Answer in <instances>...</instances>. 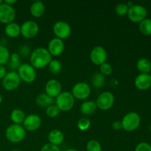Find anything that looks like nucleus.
I'll return each instance as SVG.
<instances>
[{
	"mask_svg": "<svg viewBox=\"0 0 151 151\" xmlns=\"http://www.w3.org/2000/svg\"><path fill=\"white\" fill-rule=\"evenodd\" d=\"M136 87L139 90H147L151 87V75L141 73L137 75L134 81Z\"/></svg>",
	"mask_w": 151,
	"mask_h": 151,
	"instance_id": "17",
	"label": "nucleus"
},
{
	"mask_svg": "<svg viewBox=\"0 0 151 151\" xmlns=\"http://www.w3.org/2000/svg\"><path fill=\"white\" fill-rule=\"evenodd\" d=\"M128 11V7L126 3H119L116 4L115 7V13L119 16H124L127 15Z\"/></svg>",
	"mask_w": 151,
	"mask_h": 151,
	"instance_id": "33",
	"label": "nucleus"
},
{
	"mask_svg": "<svg viewBox=\"0 0 151 151\" xmlns=\"http://www.w3.org/2000/svg\"><path fill=\"white\" fill-rule=\"evenodd\" d=\"M60 109L55 104H52L46 109V114L50 118H55L60 114Z\"/></svg>",
	"mask_w": 151,
	"mask_h": 151,
	"instance_id": "31",
	"label": "nucleus"
},
{
	"mask_svg": "<svg viewBox=\"0 0 151 151\" xmlns=\"http://www.w3.org/2000/svg\"><path fill=\"white\" fill-rule=\"evenodd\" d=\"M16 16V10L11 5L3 2L0 4V22L5 24L13 22Z\"/></svg>",
	"mask_w": 151,
	"mask_h": 151,
	"instance_id": "12",
	"label": "nucleus"
},
{
	"mask_svg": "<svg viewBox=\"0 0 151 151\" xmlns=\"http://www.w3.org/2000/svg\"><path fill=\"white\" fill-rule=\"evenodd\" d=\"M41 117L37 114H29L26 116L23 122V127L26 131H35L40 128L41 125Z\"/></svg>",
	"mask_w": 151,
	"mask_h": 151,
	"instance_id": "14",
	"label": "nucleus"
},
{
	"mask_svg": "<svg viewBox=\"0 0 151 151\" xmlns=\"http://www.w3.org/2000/svg\"><path fill=\"white\" fill-rule=\"evenodd\" d=\"M10 67L12 69H18L20 65L22 64L20 62V56L18 53H12L10 56Z\"/></svg>",
	"mask_w": 151,
	"mask_h": 151,
	"instance_id": "28",
	"label": "nucleus"
},
{
	"mask_svg": "<svg viewBox=\"0 0 151 151\" xmlns=\"http://www.w3.org/2000/svg\"><path fill=\"white\" fill-rule=\"evenodd\" d=\"M134 151H151V145L147 142H142L137 145Z\"/></svg>",
	"mask_w": 151,
	"mask_h": 151,
	"instance_id": "35",
	"label": "nucleus"
},
{
	"mask_svg": "<svg viewBox=\"0 0 151 151\" xmlns=\"http://www.w3.org/2000/svg\"><path fill=\"white\" fill-rule=\"evenodd\" d=\"M137 69L141 73L150 74L151 72V62L147 58H140L137 63Z\"/></svg>",
	"mask_w": 151,
	"mask_h": 151,
	"instance_id": "24",
	"label": "nucleus"
},
{
	"mask_svg": "<svg viewBox=\"0 0 151 151\" xmlns=\"http://www.w3.org/2000/svg\"><path fill=\"white\" fill-rule=\"evenodd\" d=\"M139 28L143 35L147 36L151 35V19L146 18L142 21L139 24Z\"/></svg>",
	"mask_w": 151,
	"mask_h": 151,
	"instance_id": "26",
	"label": "nucleus"
},
{
	"mask_svg": "<svg viewBox=\"0 0 151 151\" xmlns=\"http://www.w3.org/2000/svg\"><path fill=\"white\" fill-rule=\"evenodd\" d=\"M97 109V107L95 102L91 101V100L83 102L81 105V107H80V110H81V113L84 115H87V116L95 113Z\"/></svg>",
	"mask_w": 151,
	"mask_h": 151,
	"instance_id": "22",
	"label": "nucleus"
},
{
	"mask_svg": "<svg viewBox=\"0 0 151 151\" xmlns=\"http://www.w3.org/2000/svg\"><path fill=\"white\" fill-rule=\"evenodd\" d=\"M64 140V135L60 130L54 129L52 130L48 134L49 143L54 145L58 146L63 143Z\"/></svg>",
	"mask_w": 151,
	"mask_h": 151,
	"instance_id": "18",
	"label": "nucleus"
},
{
	"mask_svg": "<svg viewBox=\"0 0 151 151\" xmlns=\"http://www.w3.org/2000/svg\"><path fill=\"white\" fill-rule=\"evenodd\" d=\"M112 128L115 131H119L122 128V123H121L120 121H114V122L112 123L111 125Z\"/></svg>",
	"mask_w": 151,
	"mask_h": 151,
	"instance_id": "37",
	"label": "nucleus"
},
{
	"mask_svg": "<svg viewBox=\"0 0 151 151\" xmlns=\"http://www.w3.org/2000/svg\"><path fill=\"white\" fill-rule=\"evenodd\" d=\"M26 130L22 125L13 124L5 131V137L12 143H19L24 139L26 137Z\"/></svg>",
	"mask_w": 151,
	"mask_h": 151,
	"instance_id": "2",
	"label": "nucleus"
},
{
	"mask_svg": "<svg viewBox=\"0 0 151 151\" xmlns=\"http://www.w3.org/2000/svg\"><path fill=\"white\" fill-rule=\"evenodd\" d=\"M122 127L125 131L132 132L139 127L141 117L137 112H129L122 117L121 120Z\"/></svg>",
	"mask_w": 151,
	"mask_h": 151,
	"instance_id": "4",
	"label": "nucleus"
},
{
	"mask_svg": "<svg viewBox=\"0 0 151 151\" xmlns=\"http://www.w3.org/2000/svg\"><path fill=\"white\" fill-rule=\"evenodd\" d=\"M95 103L97 108L103 111H107L114 106V96L111 91H103L99 94Z\"/></svg>",
	"mask_w": 151,
	"mask_h": 151,
	"instance_id": "10",
	"label": "nucleus"
},
{
	"mask_svg": "<svg viewBox=\"0 0 151 151\" xmlns=\"http://www.w3.org/2000/svg\"><path fill=\"white\" fill-rule=\"evenodd\" d=\"M1 102H2V97H1V95L0 94V103H1Z\"/></svg>",
	"mask_w": 151,
	"mask_h": 151,
	"instance_id": "41",
	"label": "nucleus"
},
{
	"mask_svg": "<svg viewBox=\"0 0 151 151\" xmlns=\"http://www.w3.org/2000/svg\"><path fill=\"white\" fill-rule=\"evenodd\" d=\"M64 151H78L76 149H73V148H70V149H67V150H64Z\"/></svg>",
	"mask_w": 151,
	"mask_h": 151,
	"instance_id": "40",
	"label": "nucleus"
},
{
	"mask_svg": "<svg viewBox=\"0 0 151 151\" xmlns=\"http://www.w3.org/2000/svg\"><path fill=\"white\" fill-rule=\"evenodd\" d=\"M62 92V86L60 81L56 79H51L47 81L45 85V93L52 98L57 97Z\"/></svg>",
	"mask_w": 151,
	"mask_h": 151,
	"instance_id": "15",
	"label": "nucleus"
},
{
	"mask_svg": "<svg viewBox=\"0 0 151 151\" xmlns=\"http://www.w3.org/2000/svg\"><path fill=\"white\" fill-rule=\"evenodd\" d=\"M86 151H102V146L97 140L91 139L87 142Z\"/></svg>",
	"mask_w": 151,
	"mask_h": 151,
	"instance_id": "32",
	"label": "nucleus"
},
{
	"mask_svg": "<svg viewBox=\"0 0 151 151\" xmlns=\"http://www.w3.org/2000/svg\"><path fill=\"white\" fill-rule=\"evenodd\" d=\"M35 103L39 107L45 108L47 109L50 105L54 104L55 100L51 97L47 95L46 93H41L39 94L35 98Z\"/></svg>",
	"mask_w": 151,
	"mask_h": 151,
	"instance_id": "21",
	"label": "nucleus"
},
{
	"mask_svg": "<svg viewBox=\"0 0 151 151\" xmlns=\"http://www.w3.org/2000/svg\"><path fill=\"white\" fill-rule=\"evenodd\" d=\"M31 15L35 18H40L44 14L46 11V7L44 3L41 1H35L31 4L29 9Z\"/></svg>",
	"mask_w": 151,
	"mask_h": 151,
	"instance_id": "19",
	"label": "nucleus"
},
{
	"mask_svg": "<svg viewBox=\"0 0 151 151\" xmlns=\"http://www.w3.org/2000/svg\"><path fill=\"white\" fill-rule=\"evenodd\" d=\"M147 15V10L144 6L135 4L128 7V11L127 13L128 19L134 23H140L142 21L146 19Z\"/></svg>",
	"mask_w": 151,
	"mask_h": 151,
	"instance_id": "6",
	"label": "nucleus"
},
{
	"mask_svg": "<svg viewBox=\"0 0 151 151\" xmlns=\"http://www.w3.org/2000/svg\"><path fill=\"white\" fill-rule=\"evenodd\" d=\"M4 2L5 3V4H8V5L13 6V4H16V3L17 2V1H16V0H5Z\"/></svg>",
	"mask_w": 151,
	"mask_h": 151,
	"instance_id": "39",
	"label": "nucleus"
},
{
	"mask_svg": "<svg viewBox=\"0 0 151 151\" xmlns=\"http://www.w3.org/2000/svg\"><path fill=\"white\" fill-rule=\"evenodd\" d=\"M17 71L21 81L26 83H32L36 78V71L35 68L31 66L30 63H22Z\"/></svg>",
	"mask_w": 151,
	"mask_h": 151,
	"instance_id": "5",
	"label": "nucleus"
},
{
	"mask_svg": "<svg viewBox=\"0 0 151 151\" xmlns=\"http://www.w3.org/2000/svg\"><path fill=\"white\" fill-rule=\"evenodd\" d=\"M41 151H60L58 146L54 145L50 143L45 144L42 147H41Z\"/></svg>",
	"mask_w": 151,
	"mask_h": 151,
	"instance_id": "36",
	"label": "nucleus"
},
{
	"mask_svg": "<svg viewBox=\"0 0 151 151\" xmlns=\"http://www.w3.org/2000/svg\"><path fill=\"white\" fill-rule=\"evenodd\" d=\"M112 72H113V68L109 63L105 62L104 63L100 66V72L104 77L109 76L110 75H111Z\"/></svg>",
	"mask_w": 151,
	"mask_h": 151,
	"instance_id": "34",
	"label": "nucleus"
},
{
	"mask_svg": "<svg viewBox=\"0 0 151 151\" xmlns=\"http://www.w3.org/2000/svg\"><path fill=\"white\" fill-rule=\"evenodd\" d=\"M2 3H3V1H1V0H0V4H2Z\"/></svg>",
	"mask_w": 151,
	"mask_h": 151,
	"instance_id": "42",
	"label": "nucleus"
},
{
	"mask_svg": "<svg viewBox=\"0 0 151 151\" xmlns=\"http://www.w3.org/2000/svg\"><path fill=\"white\" fill-rule=\"evenodd\" d=\"M105 81L106 78L100 72H95L91 76V83L93 86L96 88H103V86L105 85Z\"/></svg>",
	"mask_w": 151,
	"mask_h": 151,
	"instance_id": "25",
	"label": "nucleus"
},
{
	"mask_svg": "<svg viewBox=\"0 0 151 151\" xmlns=\"http://www.w3.org/2000/svg\"><path fill=\"white\" fill-rule=\"evenodd\" d=\"M75 103V97L69 91H62L55 100V104L62 111H70L73 108Z\"/></svg>",
	"mask_w": 151,
	"mask_h": 151,
	"instance_id": "3",
	"label": "nucleus"
},
{
	"mask_svg": "<svg viewBox=\"0 0 151 151\" xmlns=\"http://www.w3.org/2000/svg\"><path fill=\"white\" fill-rule=\"evenodd\" d=\"M91 91V87L88 83L85 82H79L74 85L71 93L75 99L83 100L89 97Z\"/></svg>",
	"mask_w": 151,
	"mask_h": 151,
	"instance_id": "9",
	"label": "nucleus"
},
{
	"mask_svg": "<svg viewBox=\"0 0 151 151\" xmlns=\"http://www.w3.org/2000/svg\"><path fill=\"white\" fill-rule=\"evenodd\" d=\"M49 69L52 74H58L62 70V65L60 62L58 60H52L48 65Z\"/></svg>",
	"mask_w": 151,
	"mask_h": 151,
	"instance_id": "29",
	"label": "nucleus"
},
{
	"mask_svg": "<svg viewBox=\"0 0 151 151\" xmlns=\"http://www.w3.org/2000/svg\"><path fill=\"white\" fill-rule=\"evenodd\" d=\"M52 30L53 33L55 35V38L63 40L70 36L72 28L68 22L64 21H58L54 24Z\"/></svg>",
	"mask_w": 151,
	"mask_h": 151,
	"instance_id": "7",
	"label": "nucleus"
},
{
	"mask_svg": "<svg viewBox=\"0 0 151 151\" xmlns=\"http://www.w3.org/2000/svg\"><path fill=\"white\" fill-rule=\"evenodd\" d=\"M52 60V56L47 49L38 47L31 52L29 57L30 65L35 69H43L49 65Z\"/></svg>",
	"mask_w": 151,
	"mask_h": 151,
	"instance_id": "1",
	"label": "nucleus"
},
{
	"mask_svg": "<svg viewBox=\"0 0 151 151\" xmlns=\"http://www.w3.org/2000/svg\"><path fill=\"white\" fill-rule=\"evenodd\" d=\"M10 54L5 47L0 45V65L6 64L10 59Z\"/></svg>",
	"mask_w": 151,
	"mask_h": 151,
	"instance_id": "27",
	"label": "nucleus"
},
{
	"mask_svg": "<svg viewBox=\"0 0 151 151\" xmlns=\"http://www.w3.org/2000/svg\"><path fill=\"white\" fill-rule=\"evenodd\" d=\"M107 57V52L104 47L101 46H97L94 47L90 52V60L94 65L97 66H100L106 62Z\"/></svg>",
	"mask_w": 151,
	"mask_h": 151,
	"instance_id": "13",
	"label": "nucleus"
},
{
	"mask_svg": "<svg viewBox=\"0 0 151 151\" xmlns=\"http://www.w3.org/2000/svg\"><path fill=\"white\" fill-rule=\"evenodd\" d=\"M25 116L24 112L19 109H13L10 113V119L12 122L16 125H22L24 121Z\"/></svg>",
	"mask_w": 151,
	"mask_h": 151,
	"instance_id": "23",
	"label": "nucleus"
},
{
	"mask_svg": "<svg viewBox=\"0 0 151 151\" xmlns=\"http://www.w3.org/2000/svg\"><path fill=\"white\" fill-rule=\"evenodd\" d=\"M39 32V26L35 22L28 20L21 25V35L25 38H32Z\"/></svg>",
	"mask_w": 151,
	"mask_h": 151,
	"instance_id": "11",
	"label": "nucleus"
},
{
	"mask_svg": "<svg viewBox=\"0 0 151 151\" xmlns=\"http://www.w3.org/2000/svg\"><path fill=\"white\" fill-rule=\"evenodd\" d=\"M4 32L10 38H17L19 35H21V26L18 23L12 22L8 24H6Z\"/></svg>",
	"mask_w": 151,
	"mask_h": 151,
	"instance_id": "20",
	"label": "nucleus"
},
{
	"mask_svg": "<svg viewBox=\"0 0 151 151\" xmlns=\"http://www.w3.org/2000/svg\"><path fill=\"white\" fill-rule=\"evenodd\" d=\"M10 151H21V150H10Z\"/></svg>",
	"mask_w": 151,
	"mask_h": 151,
	"instance_id": "43",
	"label": "nucleus"
},
{
	"mask_svg": "<svg viewBox=\"0 0 151 151\" xmlns=\"http://www.w3.org/2000/svg\"><path fill=\"white\" fill-rule=\"evenodd\" d=\"M47 50L51 55V56L60 55L63 52L64 50V43L63 40L59 39L58 38H54L50 41L48 44V48Z\"/></svg>",
	"mask_w": 151,
	"mask_h": 151,
	"instance_id": "16",
	"label": "nucleus"
},
{
	"mask_svg": "<svg viewBox=\"0 0 151 151\" xmlns=\"http://www.w3.org/2000/svg\"><path fill=\"white\" fill-rule=\"evenodd\" d=\"M6 74H7V72H6L5 67L4 66L0 65V80L3 79Z\"/></svg>",
	"mask_w": 151,
	"mask_h": 151,
	"instance_id": "38",
	"label": "nucleus"
},
{
	"mask_svg": "<svg viewBox=\"0 0 151 151\" xmlns=\"http://www.w3.org/2000/svg\"><path fill=\"white\" fill-rule=\"evenodd\" d=\"M77 125H78V128L80 131H86L91 126V120L87 117L81 118L78 120Z\"/></svg>",
	"mask_w": 151,
	"mask_h": 151,
	"instance_id": "30",
	"label": "nucleus"
},
{
	"mask_svg": "<svg viewBox=\"0 0 151 151\" xmlns=\"http://www.w3.org/2000/svg\"><path fill=\"white\" fill-rule=\"evenodd\" d=\"M21 81L17 72L10 71L2 79V86L7 91H14L20 86Z\"/></svg>",
	"mask_w": 151,
	"mask_h": 151,
	"instance_id": "8",
	"label": "nucleus"
}]
</instances>
